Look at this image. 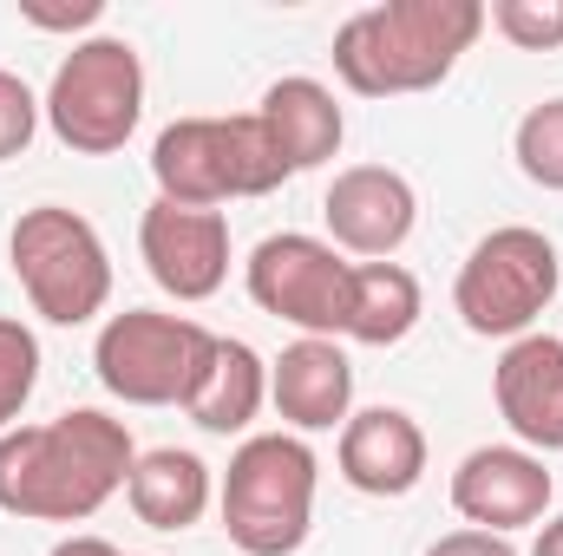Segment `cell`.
<instances>
[{
	"label": "cell",
	"mask_w": 563,
	"mask_h": 556,
	"mask_svg": "<svg viewBox=\"0 0 563 556\" xmlns=\"http://www.w3.org/2000/svg\"><path fill=\"white\" fill-rule=\"evenodd\" d=\"M132 465L139 445L125 419L99 407H73L46 425H13L0 432V511L33 524H86L106 511V498L125 491Z\"/></svg>",
	"instance_id": "6da1fadb"
},
{
	"label": "cell",
	"mask_w": 563,
	"mask_h": 556,
	"mask_svg": "<svg viewBox=\"0 0 563 556\" xmlns=\"http://www.w3.org/2000/svg\"><path fill=\"white\" fill-rule=\"evenodd\" d=\"M485 33L478 0H387L361 7L334 33V73L361 99H400V92H432L452 79V66L472 53Z\"/></svg>",
	"instance_id": "7a4b0ae2"
},
{
	"label": "cell",
	"mask_w": 563,
	"mask_h": 556,
	"mask_svg": "<svg viewBox=\"0 0 563 556\" xmlns=\"http://www.w3.org/2000/svg\"><path fill=\"white\" fill-rule=\"evenodd\" d=\"M151 177H157L164 203L217 210V203H236V197H269L295 170L276 151L269 125L256 112H236V119H177V125H164L157 144H151Z\"/></svg>",
	"instance_id": "3957f363"
},
{
	"label": "cell",
	"mask_w": 563,
	"mask_h": 556,
	"mask_svg": "<svg viewBox=\"0 0 563 556\" xmlns=\"http://www.w3.org/2000/svg\"><path fill=\"white\" fill-rule=\"evenodd\" d=\"M314 485L321 465L295 432H256L230 452L217 511L243 556H295L314 531Z\"/></svg>",
	"instance_id": "277c9868"
},
{
	"label": "cell",
	"mask_w": 563,
	"mask_h": 556,
	"mask_svg": "<svg viewBox=\"0 0 563 556\" xmlns=\"http://www.w3.org/2000/svg\"><path fill=\"white\" fill-rule=\"evenodd\" d=\"M7 263L26 288L33 314L53 327H86L112 301V256H106L99 230L66 203L20 210V223L7 236Z\"/></svg>",
	"instance_id": "5b68a950"
},
{
	"label": "cell",
	"mask_w": 563,
	"mask_h": 556,
	"mask_svg": "<svg viewBox=\"0 0 563 556\" xmlns=\"http://www.w3.org/2000/svg\"><path fill=\"white\" fill-rule=\"evenodd\" d=\"M40 105H46V125H53V138L66 144V151H79V157L125 151V138L139 132V119H144L139 46L119 40V33L79 40L59 59V73H53V86H46Z\"/></svg>",
	"instance_id": "8992f818"
},
{
	"label": "cell",
	"mask_w": 563,
	"mask_h": 556,
	"mask_svg": "<svg viewBox=\"0 0 563 556\" xmlns=\"http://www.w3.org/2000/svg\"><path fill=\"white\" fill-rule=\"evenodd\" d=\"M558 243L531 223H505L459 263L452 308L478 341H525V334H538V314L558 301Z\"/></svg>",
	"instance_id": "52a82bcc"
},
{
	"label": "cell",
	"mask_w": 563,
	"mask_h": 556,
	"mask_svg": "<svg viewBox=\"0 0 563 556\" xmlns=\"http://www.w3.org/2000/svg\"><path fill=\"white\" fill-rule=\"evenodd\" d=\"M210 347H217V334L190 314L125 308L99 327L92 367H99V387L125 407H184Z\"/></svg>",
	"instance_id": "ba28073f"
},
{
	"label": "cell",
	"mask_w": 563,
	"mask_h": 556,
	"mask_svg": "<svg viewBox=\"0 0 563 556\" xmlns=\"http://www.w3.org/2000/svg\"><path fill=\"white\" fill-rule=\"evenodd\" d=\"M250 281V301L263 314H276L288 327L314 334V341H334L347 334V288H354V263H341L334 243L321 236H301V230H282L263 236L243 263Z\"/></svg>",
	"instance_id": "9c48e42d"
},
{
	"label": "cell",
	"mask_w": 563,
	"mask_h": 556,
	"mask_svg": "<svg viewBox=\"0 0 563 556\" xmlns=\"http://www.w3.org/2000/svg\"><path fill=\"white\" fill-rule=\"evenodd\" d=\"M551 498H558V478L525 445H478L452 471V511L472 531H492V537H511L525 524H544Z\"/></svg>",
	"instance_id": "30bf717a"
},
{
	"label": "cell",
	"mask_w": 563,
	"mask_h": 556,
	"mask_svg": "<svg viewBox=\"0 0 563 556\" xmlns=\"http://www.w3.org/2000/svg\"><path fill=\"white\" fill-rule=\"evenodd\" d=\"M139 256L170 301H210L230 281V223L223 210H184L157 197L139 223Z\"/></svg>",
	"instance_id": "8fae6325"
},
{
	"label": "cell",
	"mask_w": 563,
	"mask_h": 556,
	"mask_svg": "<svg viewBox=\"0 0 563 556\" xmlns=\"http://www.w3.org/2000/svg\"><path fill=\"white\" fill-rule=\"evenodd\" d=\"M321 216H328L334 249L367 256V263H387V256L413 236L420 197H413V184H407L400 170H387V164H347V170L328 184Z\"/></svg>",
	"instance_id": "7c38bea8"
},
{
	"label": "cell",
	"mask_w": 563,
	"mask_h": 556,
	"mask_svg": "<svg viewBox=\"0 0 563 556\" xmlns=\"http://www.w3.org/2000/svg\"><path fill=\"white\" fill-rule=\"evenodd\" d=\"M492 393L498 419L511 425V438L525 452H563V341L558 334H525L505 347V360L492 367Z\"/></svg>",
	"instance_id": "4fadbf2b"
},
{
	"label": "cell",
	"mask_w": 563,
	"mask_h": 556,
	"mask_svg": "<svg viewBox=\"0 0 563 556\" xmlns=\"http://www.w3.org/2000/svg\"><path fill=\"white\" fill-rule=\"evenodd\" d=\"M269 400H276L282 425L301 438V432H334L354 413V367L341 354V341H288L276 360H269Z\"/></svg>",
	"instance_id": "5bb4252c"
},
{
	"label": "cell",
	"mask_w": 563,
	"mask_h": 556,
	"mask_svg": "<svg viewBox=\"0 0 563 556\" xmlns=\"http://www.w3.org/2000/svg\"><path fill=\"white\" fill-rule=\"evenodd\" d=\"M334 458L361 498H407L426 478V432L400 407H367V413H347Z\"/></svg>",
	"instance_id": "9a60e30c"
},
{
	"label": "cell",
	"mask_w": 563,
	"mask_h": 556,
	"mask_svg": "<svg viewBox=\"0 0 563 556\" xmlns=\"http://www.w3.org/2000/svg\"><path fill=\"white\" fill-rule=\"evenodd\" d=\"M256 119L269 125V138L276 151L288 157V170H321L341 138H347V119H341V105H334V92L321 86V79H276L269 92H263V105H256Z\"/></svg>",
	"instance_id": "2e32d148"
},
{
	"label": "cell",
	"mask_w": 563,
	"mask_h": 556,
	"mask_svg": "<svg viewBox=\"0 0 563 556\" xmlns=\"http://www.w3.org/2000/svg\"><path fill=\"white\" fill-rule=\"evenodd\" d=\"M263 400H269V360H263L250 341L217 334V347H210V360H203V374H197L184 413L197 419L203 432H223V438H230V432H250V425H256Z\"/></svg>",
	"instance_id": "e0dca14e"
},
{
	"label": "cell",
	"mask_w": 563,
	"mask_h": 556,
	"mask_svg": "<svg viewBox=\"0 0 563 556\" xmlns=\"http://www.w3.org/2000/svg\"><path fill=\"white\" fill-rule=\"evenodd\" d=\"M125 498H132L139 524H151V531H190L210 511V465L197 452L157 445V452H144L139 465H132Z\"/></svg>",
	"instance_id": "ac0fdd59"
},
{
	"label": "cell",
	"mask_w": 563,
	"mask_h": 556,
	"mask_svg": "<svg viewBox=\"0 0 563 556\" xmlns=\"http://www.w3.org/2000/svg\"><path fill=\"white\" fill-rule=\"evenodd\" d=\"M420 327V281L400 263H354L347 288V341L361 347H400Z\"/></svg>",
	"instance_id": "d6986e66"
},
{
	"label": "cell",
	"mask_w": 563,
	"mask_h": 556,
	"mask_svg": "<svg viewBox=\"0 0 563 556\" xmlns=\"http://www.w3.org/2000/svg\"><path fill=\"white\" fill-rule=\"evenodd\" d=\"M518 170L538 184V190H563V99H544L518 119Z\"/></svg>",
	"instance_id": "ffe728a7"
},
{
	"label": "cell",
	"mask_w": 563,
	"mask_h": 556,
	"mask_svg": "<svg viewBox=\"0 0 563 556\" xmlns=\"http://www.w3.org/2000/svg\"><path fill=\"white\" fill-rule=\"evenodd\" d=\"M33 387H40V341H33L26 321L0 314V432H13V419L26 413Z\"/></svg>",
	"instance_id": "44dd1931"
},
{
	"label": "cell",
	"mask_w": 563,
	"mask_h": 556,
	"mask_svg": "<svg viewBox=\"0 0 563 556\" xmlns=\"http://www.w3.org/2000/svg\"><path fill=\"white\" fill-rule=\"evenodd\" d=\"M485 20H492L518 53H558L563 46V0H492Z\"/></svg>",
	"instance_id": "7402d4cb"
},
{
	"label": "cell",
	"mask_w": 563,
	"mask_h": 556,
	"mask_svg": "<svg viewBox=\"0 0 563 556\" xmlns=\"http://www.w3.org/2000/svg\"><path fill=\"white\" fill-rule=\"evenodd\" d=\"M40 119H46V105L33 99V86H26L20 73H7V66H0V164H7V157H20V151L33 144Z\"/></svg>",
	"instance_id": "603a6c76"
},
{
	"label": "cell",
	"mask_w": 563,
	"mask_h": 556,
	"mask_svg": "<svg viewBox=\"0 0 563 556\" xmlns=\"http://www.w3.org/2000/svg\"><path fill=\"white\" fill-rule=\"evenodd\" d=\"M426 556H518L505 537H492V531H452V537H439Z\"/></svg>",
	"instance_id": "cb8c5ba5"
},
{
	"label": "cell",
	"mask_w": 563,
	"mask_h": 556,
	"mask_svg": "<svg viewBox=\"0 0 563 556\" xmlns=\"http://www.w3.org/2000/svg\"><path fill=\"white\" fill-rule=\"evenodd\" d=\"M33 26H53V33H73V26H92L99 20V0H79V7H26Z\"/></svg>",
	"instance_id": "d4e9b609"
},
{
	"label": "cell",
	"mask_w": 563,
	"mask_h": 556,
	"mask_svg": "<svg viewBox=\"0 0 563 556\" xmlns=\"http://www.w3.org/2000/svg\"><path fill=\"white\" fill-rule=\"evenodd\" d=\"M53 556H125L119 544H106V537H92V531H73V537H59Z\"/></svg>",
	"instance_id": "484cf974"
},
{
	"label": "cell",
	"mask_w": 563,
	"mask_h": 556,
	"mask_svg": "<svg viewBox=\"0 0 563 556\" xmlns=\"http://www.w3.org/2000/svg\"><path fill=\"white\" fill-rule=\"evenodd\" d=\"M531 556H563V518H551V524L538 531V544H531Z\"/></svg>",
	"instance_id": "4316f807"
}]
</instances>
